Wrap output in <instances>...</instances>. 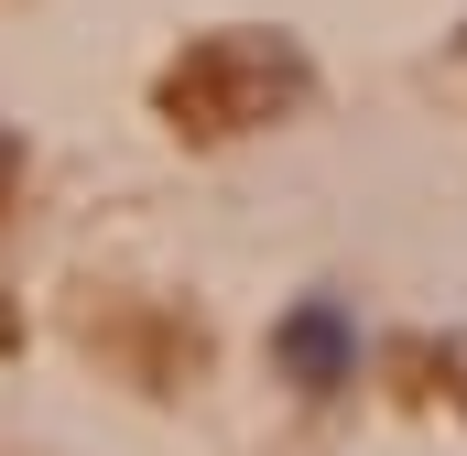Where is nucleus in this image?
<instances>
[{
    "mask_svg": "<svg viewBox=\"0 0 467 456\" xmlns=\"http://www.w3.org/2000/svg\"><path fill=\"white\" fill-rule=\"evenodd\" d=\"M272 358H283L305 391H337V380L358 369V326H348V305H337V294H305V305L272 326Z\"/></svg>",
    "mask_w": 467,
    "mask_h": 456,
    "instance_id": "nucleus-1",
    "label": "nucleus"
}]
</instances>
